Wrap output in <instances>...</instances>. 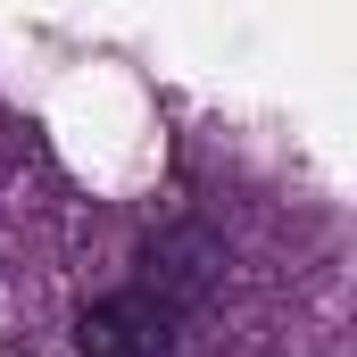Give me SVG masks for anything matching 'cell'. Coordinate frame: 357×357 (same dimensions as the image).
Wrapping results in <instances>:
<instances>
[{"label": "cell", "mask_w": 357, "mask_h": 357, "mask_svg": "<svg viewBox=\"0 0 357 357\" xmlns=\"http://www.w3.org/2000/svg\"><path fill=\"white\" fill-rule=\"evenodd\" d=\"M175 333H183L175 299H158L150 282H125V291H108V299L84 307L75 349L84 357H175Z\"/></svg>", "instance_id": "1"}, {"label": "cell", "mask_w": 357, "mask_h": 357, "mask_svg": "<svg viewBox=\"0 0 357 357\" xmlns=\"http://www.w3.org/2000/svg\"><path fill=\"white\" fill-rule=\"evenodd\" d=\"M216 266H225V250H216V233H208V225H167V233L142 250V282H150L158 299H175L183 316L208 299Z\"/></svg>", "instance_id": "2"}]
</instances>
